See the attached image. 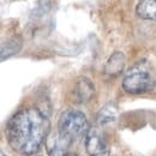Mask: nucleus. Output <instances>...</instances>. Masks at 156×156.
Returning a JSON list of instances; mask_svg holds the SVG:
<instances>
[{
  "label": "nucleus",
  "instance_id": "nucleus-4",
  "mask_svg": "<svg viewBox=\"0 0 156 156\" xmlns=\"http://www.w3.org/2000/svg\"><path fill=\"white\" fill-rule=\"evenodd\" d=\"M85 149L89 156H109V145L98 126H90L85 136Z\"/></svg>",
  "mask_w": 156,
  "mask_h": 156
},
{
  "label": "nucleus",
  "instance_id": "nucleus-9",
  "mask_svg": "<svg viewBox=\"0 0 156 156\" xmlns=\"http://www.w3.org/2000/svg\"><path fill=\"white\" fill-rule=\"evenodd\" d=\"M22 47V40L18 37H13V39L9 40L6 43H2L1 46V61H4L5 59L9 57L18 53V51Z\"/></svg>",
  "mask_w": 156,
  "mask_h": 156
},
{
  "label": "nucleus",
  "instance_id": "nucleus-1",
  "mask_svg": "<svg viewBox=\"0 0 156 156\" xmlns=\"http://www.w3.org/2000/svg\"><path fill=\"white\" fill-rule=\"evenodd\" d=\"M48 117L37 108H25L16 113L6 125V138L10 147L20 155L37 153L49 136Z\"/></svg>",
  "mask_w": 156,
  "mask_h": 156
},
{
  "label": "nucleus",
  "instance_id": "nucleus-5",
  "mask_svg": "<svg viewBox=\"0 0 156 156\" xmlns=\"http://www.w3.org/2000/svg\"><path fill=\"white\" fill-rule=\"evenodd\" d=\"M71 144L72 143L69 139L62 137L59 132L55 135H51L46 140L47 154L49 156H69L67 153Z\"/></svg>",
  "mask_w": 156,
  "mask_h": 156
},
{
  "label": "nucleus",
  "instance_id": "nucleus-11",
  "mask_svg": "<svg viewBox=\"0 0 156 156\" xmlns=\"http://www.w3.org/2000/svg\"><path fill=\"white\" fill-rule=\"evenodd\" d=\"M0 156H6V155H5L4 153H1V154H0Z\"/></svg>",
  "mask_w": 156,
  "mask_h": 156
},
{
  "label": "nucleus",
  "instance_id": "nucleus-2",
  "mask_svg": "<svg viewBox=\"0 0 156 156\" xmlns=\"http://www.w3.org/2000/svg\"><path fill=\"white\" fill-rule=\"evenodd\" d=\"M90 126L85 115L76 109L65 111L59 119L58 132L71 143L76 142L80 138H85Z\"/></svg>",
  "mask_w": 156,
  "mask_h": 156
},
{
  "label": "nucleus",
  "instance_id": "nucleus-12",
  "mask_svg": "<svg viewBox=\"0 0 156 156\" xmlns=\"http://www.w3.org/2000/svg\"><path fill=\"white\" fill-rule=\"evenodd\" d=\"M69 156H77V155H75V154H70Z\"/></svg>",
  "mask_w": 156,
  "mask_h": 156
},
{
  "label": "nucleus",
  "instance_id": "nucleus-3",
  "mask_svg": "<svg viewBox=\"0 0 156 156\" xmlns=\"http://www.w3.org/2000/svg\"><path fill=\"white\" fill-rule=\"evenodd\" d=\"M122 88L129 94H144L154 90L155 80L145 71H135L125 77Z\"/></svg>",
  "mask_w": 156,
  "mask_h": 156
},
{
  "label": "nucleus",
  "instance_id": "nucleus-7",
  "mask_svg": "<svg viewBox=\"0 0 156 156\" xmlns=\"http://www.w3.org/2000/svg\"><path fill=\"white\" fill-rule=\"evenodd\" d=\"M125 67V57L122 53L115 52L111 58L108 59L106 67H105V72L109 76H118L119 73L122 72Z\"/></svg>",
  "mask_w": 156,
  "mask_h": 156
},
{
  "label": "nucleus",
  "instance_id": "nucleus-6",
  "mask_svg": "<svg viewBox=\"0 0 156 156\" xmlns=\"http://www.w3.org/2000/svg\"><path fill=\"white\" fill-rule=\"evenodd\" d=\"M94 85L88 78H79L76 83L75 88V95L79 102H88L91 96L94 95Z\"/></svg>",
  "mask_w": 156,
  "mask_h": 156
},
{
  "label": "nucleus",
  "instance_id": "nucleus-8",
  "mask_svg": "<svg viewBox=\"0 0 156 156\" xmlns=\"http://www.w3.org/2000/svg\"><path fill=\"white\" fill-rule=\"evenodd\" d=\"M137 15L143 20H156V0H139L136 9Z\"/></svg>",
  "mask_w": 156,
  "mask_h": 156
},
{
  "label": "nucleus",
  "instance_id": "nucleus-10",
  "mask_svg": "<svg viewBox=\"0 0 156 156\" xmlns=\"http://www.w3.org/2000/svg\"><path fill=\"white\" fill-rule=\"evenodd\" d=\"M117 117V108L113 103H108L103 108H101V111L98 114V121L100 125H106L112 122Z\"/></svg>",
  "mask_w": 156,
  "mask_h": 156
}]
</instances>
